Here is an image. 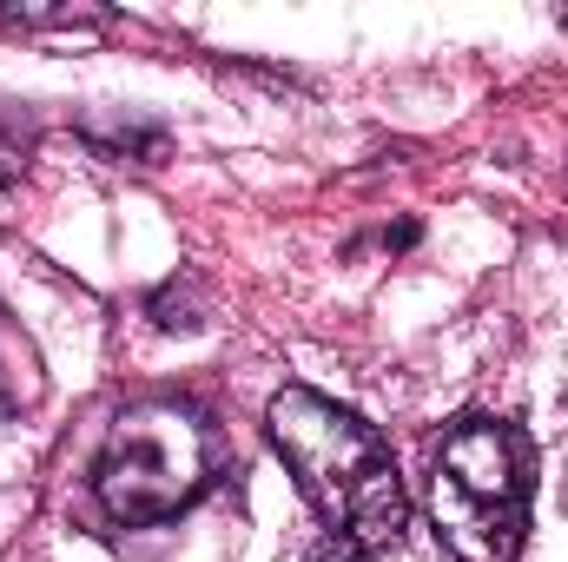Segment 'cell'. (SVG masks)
Instances as JSON below:
<instances>
[{
	"instance_id": "obj_2",
	"label": "cell",
	"mask_w": 568,
	"mask_h": 562,
	"mask_svg": "<svg viewBox=\"0 0 568 562\" xmlns=\"http://www.w3.org/2000/svg\"><path fill=\"white\" fill-rule=\"evenodd\" d=\"M436 536L463 562H516L529 530V443L503 418H463L443 430L429 470Z\"/></svg>"
},
{
	"instance_id": "obj_4",
	"label": "cell",
	"mask_w": 568,
	"mask_h": 562,
	"mask_svg": "<svg viewBox=\"0 0 568 562\" xmlns=\"http://www.w3.org/2000/svg\"><path fill=\"white\" fill-rule=\"evenodd\" d=\"M87 140L100 145V152H113V159H140V165H159V152H165V133L159 127H120V133H106V127H87Z\"/></svg>"
},
{
	"instance_id": "obj_7",
	"label": "cell",
	"mask_w": 568,
	"mask_h": 562,
	"mask_svg": "<svg viewBox=\"0 0 568 562\" xmlns=\"http://www.w3.org/2000/svg\"><path fill=\"white\" fill-rule=\"evenodd\" d=\"M304 562H364V550H351V543H337V536H331L324 550H311Z\"/></svg>"
},
{
	"instance_id": "obj_8",
	"label": "cell",
	"mask_w": 568,
	"mask_h": 562,
	"mask_svg": "<svg viewBox=\"0 0 568 562\" xmlns=\"http://www.w3.org/2000/svg\"><path fill=\"white\" fill-rule=\"evenodd\" d=\"M0 398H7V391H0Z\"/></svg>"
},
{
	"instance_id": "obj_3",
	"label": "cell",
	"mask_w": 568,
	"mask_h": 562,
	"mask_svg": "<svg viewBox=\"0 0 568 562\" xmlns=\"http://www.w3.org/2000/svg\"><path fill=\"white\" fill-rule=\"evenodd\" d=\"M212 483V430L185 404H126L93 463L113 523H165Z\"/></svg>"
},
{
	"instance_id": "obj_5",
	"label": "cell",
	"mask_w": 568,
	"mask_h": 562,
	"mask_svg": "<svg viewBox=\"0 0 568 562\" xmlns=\"http://www.w3.org/2000/svg\"><path fill=\"white\" fill-rule=\"evenodd\" d=\"M7 20H20V27H100V13H80V7H7Z\"/></svg>"
},
{
	"instance_id": "obj_6",
	"label": "cell",
	"mask_w": 568,
	"mask_h": 562,
	"mask_svg": "<svg viewBox=\"0 0 568 562\" xmlns=\"http://www.w3.org/2000/svg\"><path fill=\"white\" fill-rule=\"evenodd\" d=\"M20 165H27V140L0 133V185H7V179H20Z\"/></svg>"
},
{
	"instance_id": "obj_1",
	"label": "cell",
	"mask_w": 568,
	"mask_h": 562,
	"mask_svg": "<svg viewBox=\"0 0 568 562\" xmlns=\"http://www.w3.org/2000/svg\"><path fill=\"white\" fill-rule=\"evenodd\" d=\"M265 423H272V443L291 463L297 490L311 496V510L337 530V543L377 550L404 536L410 496H404L397 456L364 418H351L344 404L317 391H278Z\"/></svg>"
}]
</instances>
